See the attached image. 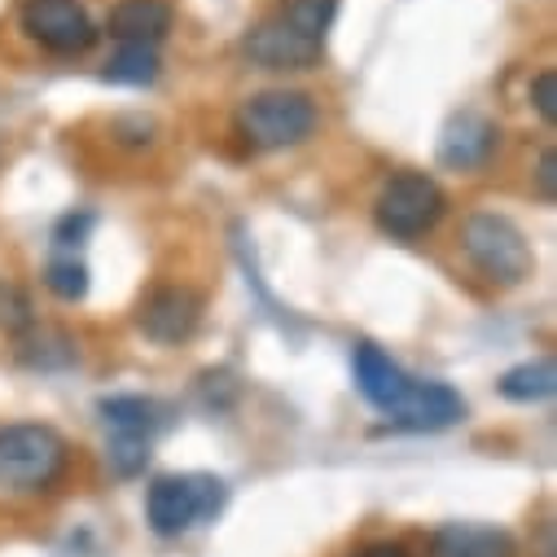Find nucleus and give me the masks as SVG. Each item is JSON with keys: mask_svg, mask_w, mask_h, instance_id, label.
Listing matches in <instances>:
<instances>
[{"mask_svg": "<svg viewBox=\"0 0 557 557\" xmlns=\"http://www.w3.org/2000/svg\"><path fill=\"white\" fill-rule=\"evenodd\" d=\"M317 132V101L295 88L255 92L237 110V136L250 150H286Z\"/></svg>", "mask_w": 557, "mask_h": 557, "instance_id": "nucleus-2", "label": "nucleus"}, {"mask_svg": "<svg viewBox=\"0 0 557 557\" xmlns=\"http://www.w3.org/2000/svg\"><path fill=\"white\" fill-rule=\"evenodd\" d=\"M198 325H202V295H194L189 286H163L136 312V330L159 347H176L194 338Z\"/></svg>", "mask_w": 557, "mask_h": 557, "instance_id": "nucleus-8", "label": "nucleus"}, {"mask_svg": "<svg viewBox=\"0 0 557 557\" xmlns=\"http://www.w3.org/2000/svg\"><path fill=\"white\" fill-rule=\"evenodd\" d=\"M351 369H356V391L377 408V412H395L399 408V399L408 395V386H412V377L377 347V343H369V338H360L356 343V351H351Z\"/></svg>", "mask_w": 557, "mask_h": 557, "instance_id": "nucleus-11", "label": "nucleus"}, {"mask_svg": "<svg viewBox=\"0 0 557 557\" xmlns=\"http://www.w3.org/2000/svg\"><path fill=\"white\" fill-rule=\"evenodd\" d=\"M110 40L119 45H159L172 32V5L168 0H119L106 18Z\"/></svg>", "mask_w": 557, "mask_h": 557, "instance_id": "nucleus-12", "label": "nucleus"}, {"mask_svg": "<svg viewBox=\"0 0 557 557\" xmlns=\"http://www.w3.org/2000/svg\"><path fill=\"white\" fill-rule=\"evenodd\" d=\"M18 360L32 364V369H66V364H75V343L66 334H58V330L27 325L18 334Z\"/></svg>", "mask_w": 557, "mask_h": 557, "instance_id": "nucleus-16", "label": "nucleus"}, {"mask_svg": "<svg viewBox=\"0 0 557 557\" xmlns=\"http://www.w3.org/2000/svg\"><path fill=\"white\" fill-rule=\"evenodd\" d=\"M228 500V487L215 474H163L146 492V518L159 535H185L189 527L215 518Z\"/></svg>", "mask_w": 557, "mask_h": 557, "instance_id": "nucleus-4", "label": "nucleus"}, {"mask_svg": "<svg viewBox=\"0 0 557 557\" xmlns=\"http://www.w3.org/2000/svg\"><path fill=\"white\" fill-rule=\"evenodd\" d=\"M45 286H49L58 299L79 304V299L88 295V263L75 259V255H58V259H49V268H45Z\"/></svg>", "mask_w": 557, "mask_h": 557, "instance_id": "nucleus-18", "label": "nucleus"}, {"mask_svg": "<svg viewBox=\"0 0 557 557\" xmlns=\"http://www.w3.org/2000/svg\"><path fill=\"white\" fill-rule=\"evenodd\" d=\"M27 325H36V317H32V299H27L18 286L0 282V330H5V334H23Z\"/></svg>", "mask_w": 557, "mask_h": 557, "instance_id": "nucleus-20", "label": "nucleus"}, {"mask_svg": "<svg viewBox=\"0 0 557 557\" xmlns=\"http://www.w3.org/2000/svg\"><path fill=\"white\" fill-rule=\"evenodd\" d=\"M242 53L263 66V71H308L321 62L325 40L308 36L304 27H295L286 14H272L259 27H250V36L242 40Z\"/></svg>", "mask_w": 557, "mask_h": 557, "instance_id": "nucleus-7", "label": "nucleus"}, {"mask_svg": "<svg viewBox=\"0 0 557 557\" xmlns=\"http://www.w3.org/2000/svg\"><path fill=\"white\" fill-rule=\"evenodd\" d=\"M535 189H540V198L548 207L557 202V150H544L540 154V163H535Z\"/></svg>", "mask_w": 557, "mask_h": 557, "instance_id": "nucleus-22", "label": "nucleus"}, {"mask_svg": "<svg viewBox=\"0 0 557 557\" xmlns=\"http://www.w3.org/2000/svg\"><path fill=\"white\" fill-rule=\"evenodd\" d=\"M466 417V399L448 382H412L399 408L391 412V426L399 431H448Z\"/></svg>", "mask_w": 557, "mask_h": 557, "instance_id": "nucleus-9", "label": "nucleus"}, {"mask_svg": "<svg viewBox=\"0 0 557 557\" xmlns=\"http://www.w3.org/2000/svg\"><path fill=\"white\" fill-rule=\"evenodd\" d=\"M97 412L110 426V435H150L159 422V408L146 395H110V399H101Z\"/></svg>", "mask_w": 557, "mask_h": 557, "instance_id": "nucleus-14", "label": "nucleus"}, {"mask_svg": "<svg viewBox=\"0 0 557 557\" xmlns=\"http://www.w3.org/2000/svg\"><path fill=\"white\" fill-rule=\"evenodd\" d=\"M500 146V127L474 110H461L448 119L444 136H440V163L453 172H479Z\"/></svg>", "mask_w": 557, "mask_h": 557, "instance_id": "nucleus-10", "label": "nucleus"}, {"mask_svg": "<svg viewBox=\"0 0 557 557\" xmlns=\"http://www.w3.org/2000/svg\"><path fill=\"white\" fill-rule=\"evenodd\" d=\"M110 470L119 479H136L146 466H150V435H110Z\"/></svg>", "mask_w": 557, "mask_h": 557, "instance_id": "nucleus-19", "label": "nucleus"}, {"mask_svg": "<svg viewBox=\"0 0 557 557\" xmlns=\"http://www.w3.org/2000/svg\"><path fill=\"white\" fill-rule=\"evenodd\" d=\"M101 79H110V84H132V88L154 84V79H159V53H154L150 45H123V49L106 62Z\"/></svg>", "mask_w": 557, "mask_h": 557, "instance_id": "nucleus-17", "label": "nucleus"}, {"mask_svg": "<svg viewBox=\"0 0 557 557\" xmlns=\"http://www.w3.org/2000/svg\"><path fill=\"white\" fill-rule=\"evenodd\" d=\"M23 32L58 58L88 53L92 40H97V23L88 18V10L79 5V0H27L23 5Z\"/></svg>", "mask_w": 557, "mask_h": 557, "instance_id": "nucleus-6", "label": "nucleus"}, {"mask_svg": "<svg viewBox=\"0 0 557 557\" xmlns=\"http://www.w3.org/2000/svg\"><path fill=\"white\" fill-rule=\"evenodd\" d=\"M496 386L513 404H535V399H548L557 391V369H553V360H527V364L505 369Z\"/></svg>", "mask_w": 557, "mask_h": 557, "instance_id": "nucleus-15", "label": "nucleus"}, {"mask_svg": "<svg viewBox=\"0 0 557 557\" xmlns=\"http://www.w3.org/2000/svg\"><path fill=\"white\" fill-rule=\"evenodd\" d=\"M531 106H535V114H540L548 127H557V75H553V71H540V75L531 79Z\"/></svg>", "mask_w": 557, "mask_h": 557, "instance_id": "nucleus-21", "label": "nucleus"}, {"mask_svg": "<svg viewBox=\"0 0 557 557\" xmlns=\"http://www.w3.org/2000/svg\"><path fill=\"white\" fill-rule=\"evenodd\" d=\"M356 557H408V548H399V544H369Z\"/></svg>", "mask_w": 557, "mask_h": 557, "instance_id": "nucleus-24", "label": "nucleus"}, {"mask_svg": "<svg viewBox=\"0 0 557 557\" xmlns=\"http://www.w3.org/2000/svg\"><path fill=\"white\" fill-rule=\"evenodd\" d=\"M461 250L496 286H522L535 272V255H531L522 228L496 211H474L461 224Z\"/></svg>", "mask_w": 557, "mask_h": 557, "instance_id": "nucleus-3", "label": "nucleus"}, {"mask_svg": "<svg viewBox=\"0 0 557 557\" xmlns=\"http://www.w3.org/2000/svg\"><path fill=\"white\" fill-rule=\"evenodd\" d=\"M431 557H518L509 531L487 522H448L431 540Z\"/></svg>", "mask_w": 557, "mask_h": 557, "instance_id": "nucleus-13", "label": "nucleus"}, {"mask_svg": "<svg viewBox=\"0 0 557 557\" xmlns=\"http://www.w3.org/2000/svg\"><path fill=\"white\" fill-rule=\"evenodd\" d=\"M88 228H92V215H66V220L58 224V233H53V242H58L62 250H66V246H79Z\"/></svg>", "mask_w": 557, "mask_h": 557, "instance_id": "nucleus-23", "label": "nucleus"}, {"mask_svg": "<svg viewBox=\"0 0 557 557\" xmlns=\"http://www.w3.org/2000/svg\"><path fill=\"white\" fill-rule=\"evenodd\" d=\"M448 211V198L440 189V181H431L426 172H395L377 202H373V220L386 237L395 242H417L426 237Z\"/></svg>", "mask_w": 557, "mask_h": 557, "instance_id": "nucleus-5", "label": "nucleus"}, {"mask_svg": "<svg viewBox=\"0 0 557 557\" xmlns=\"http://www.w3.org/2000/svg\"><path fill=\"white\" fill-rule=\"evenodd\" d=\"M71 448L45 422L0 426V492H45L66 474Z\"/></svg>", "mask_w": 557, "mask_h": 557, "instance_id": "nucleus-1", "label": "nucleus"}]
</instances>
